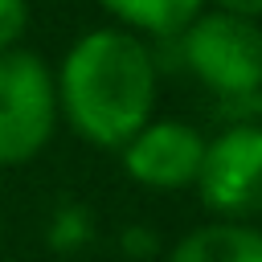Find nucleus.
I'll return each mask as SVG.
<instances>
[{"mask_svg":"<svg viewBox=\"0 0 262 262\" xmlns=\"http://www.w3.org/2000/svg\"><path fill=\"white\" fill-rule=\"evenodd\" d=\"M156 57L143 37L127 29H90L82 33L53 74L57 119L94 147L119 151L156 111Z\"/></svg>","mask_w":262,"mask_h":262,"instance_id":"obj_1","label":"nucleus"},{"mask_svg":"<svg viewBox=\"0 0 262 262\" xmlns=\"http://www.w3.org/2000/svg\"><path fill=\"white\" fill-rule=\"evenodd\" d=\"M180 57L205 90L225 102H258L262 90V25L233 12H201L180 33Z\"/></svg>","mask_w":262,"mask_h":262,"instance_id":"obj_2","label":"nucleus"},{"mask_svg":"<svg viewBox=\"0 0 262 262\" xmlns=\"http://www.w3.org/2000/svg\"><path fill=\"white\" fill-rule=\"evenodd\" d=\"M57 131L53 70L33 49L0 53V168L29 164Z\"/></svg>","mask_w":262,"mask_h":262,"instance_id":"obj_3","label":"nucleus"},{"mask_svg":"<svg viewBox=\"0 0 262 262\" xmlns=\"http://www.w3.org/2000/svg\"><path fill=\"white\" fill-rule=\"evenodd\" d=\"M196 196L217 221H250L262 213V123H233L205 139Z\"/></svg>","mask_w":262,"mask_h":262,"instance_id":"obj_4","label":"nucleus"},{"mask_svg":"<svg viewBox=\"0 0 262 262\" xmlns=\"http://www.w3.org/2000/svg\"><path fill=\"white\" fill-rule=\"evenodd\" d=\"M119 156H123V172L135 184L176 192L196 180V168L205 156V135L180 119H151L119 147Z\"/></svg>","mask_w":262,"mask_h":262,"instance_id":"obj_5","label":"nucleus"},{"mask_svg":"<svg viewBox=\"0 0 262 262\" xmlns=\"http://www.w3.org/2000/svg\"><path fill=\"white\" fill-rule=\"evenodd\" d=\"M164 262H262V229L250 221H209L188 229Z\"/></svg>","mask_w":262,"mask_h":262,"instance_id":"obj_6","label":"nucleus"},{"mask_svg":"<svg viewBox=\"0 0 262 262\" xmlns=\"http://www.w3.org/2000/svg\"><path fill=\"white\" fill-rule=\"evenodd\" d=\"M119 29L127 33H147V37H176L188 20L205 12V0H98Z\"/></svg>","mask_w":262,"mask_h":262,"instance_id":"obj_7","label":"nucleus"},{"mask_svg":"<svg viewBox=\"0 0 262 262\" xmlns=\"http://www.w3.org/2000/svg\"><path fill=\"white\" fill-rule=\"evenodd\" d=\"M90 233H94L90 209L78 205V201L57 205L53 217H49V225H45V242H49V250H57V254H74V250H82V246L90 242Z\"/></svg>","mask_w":262,"mask_h":262,"instance_id":"obj_8","label":"nucleus"},{"mask_svg":"<svg viewBox=\"0 0 262 262\" xmlns=\"http://www.w3.org/2000/svg\"><path fill=\"white\" fill-rule=\"evenodd\" d=\"M29 29V0H0V53L16 49Z\"/></svg>","mask_w":262,"mask_h":262,"instance_id":"obj_9","label":"nucleus"},{"mask_svg":"<svg viewBox=\"0 0 262 262\" xmlns=\"http://www.w3.org/2000/svg\"><path fill=\"white\" fill-rule=\"evenodd\" d=\"M123 254H127V258H151V254H156V233L143 229V225H131V229L123 233Z\"/></svg>","mask_w":262,"mask_h":262,"instance_id":"obj_10","label":"nucleus"},{"mask_svg":"<svg viewBox=\"0 0 262 262\" xmlns=\"http://www.w3.org/2000/svg\"><path fill=\"white\" fill-rule=\"evenodd\" d=\"M221 12H233V16H246V20H258L262 16V0H213Z\"/></svg>","mask_w":262,"mask_h":262,"instance_id":"obj_11","label":"nucleus"},{"mask_svg":"<svg viewBox=\"0 0 262 262\" xmlns=\"http://www.w3.org/2000/svg\"><path fill=\"white\" fill-rule=\"evenodd\" d=\"M258 111H262V90H258Z\"/></svg>","mask_w":262,"mask_h":262,"instance_id":"obj_12","label":"nucleus"}]
</instances>
